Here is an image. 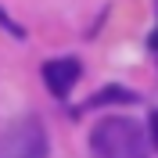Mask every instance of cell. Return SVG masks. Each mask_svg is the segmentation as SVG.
I'll use <instances>...</instances> for the list:
<instances>
[{
	"mask_svg": "<svg viewBox=\"0 0 158 158\" xmlns=\"http://www.w3.org/2000/svg\"><path fill=\"white\" fill-rule=\"evenodd\" d=\"M79 72H83V65H79L76 58H50L47 65H43V83H47V90L54 94V97H69L72 86L79 83Z\"/></svg>",
	"mask_w": 158,
	"mask_h": 158,
	"instance_id": "3",
	"label": "cell"
},
{
	"mask_svg": "<svg viewBox=\"0 0 158 158\" xmlns=\"http://www.w3.org/2000/svg\"><path fill=\"white\" fill-rule=\"evenodd\" d=\"M90 151L97 158H148V137L140 122L126 115H108L90 129Z\"/></svg>",
	"mask_w": 158,
	"mask_h": 158,
	"instance_id": "1",
	"label": "cell"
},
{
	"mask_svg": "<svg viewBox=\"0 0 158 158\" xmlns=\"http://www.w3.org/2000/svg\"><path fill=\"white\" fill-rule=\"evenodd\" d=\"M151 144L158 151V111H151Z\"/></svg>",
	"mask_w": 158,
	"mask_h": 158,
	"instance_id": "5",
	"label": "cell"
},
{
	"mask_svg": "<svg viewBox=\"0 0 158 158\" xmlns=\"http://www.w3.org/2000/svg\"><path fill=\"white\" fill-rule=\"evenodd\" d=\"M133 101H137V94H133V90H126V86H104V90H97V94L86 101V108H104V104H133Z\"/></svg>",
	"mask_w": 158,
	"mask_h": 158,
	"instance_id": "4",
	"label": "cell"
},
{
	"mask_svg": "<svg viewBox=\"0 0 158 158\" xmlns=\"http://www.w3.org/2000/svg\"><path fill=\"white\" fill-rule=\"evenodd\" d=\"M151 47H155V50H158V29H155V32H151Z\"/></svg>",
	"mask_w": 158,
	"mask_h": 158,
	"instance_id": "6",
	"label": "cell"
},
{
	"mask_svg": "<svg viewBox=\"0 0 158 158\" xmlns=\"http://www.w3.org/2000/svg\"><path fill=\"white\" fill-rule=\"evenodd\" d=\"M47 129L36 115L18 118L0 133V158H47Z\"/></svg>",
	"mask_w": 158,
	"mask_h": 158,
	"instance_id": "2",
	"label": "cell"
}]
</instances>
